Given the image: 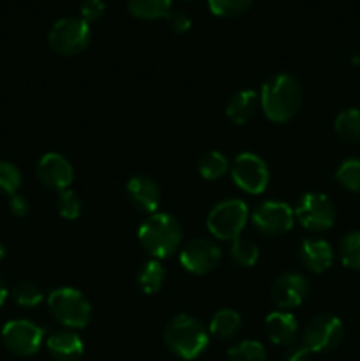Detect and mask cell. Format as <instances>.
I'll list each match as a JSON object with an SVG mask.
<instances>
[{
  "label": "cell",
  "mask_w": 360,
  "mask_h": 361,
  "mask_svg": "<svg viewBox=\"0 0 360 361\" xmlns=\"http://www.w3.org/2000/svg\"><path fill=\"white\" fill-rule=\"evenodd\" d=\"M302 87L289 74H279L263 85L260 104L268 120L275 123L289 122L302 108Z\"/></svg>",
  "instance_id": "cell-1"
},
{
  "label": "cell",
  "mask_w": 360,
  "mask_h": 361,
  "mask_svg": "<svg viewBox=\"0 0 360 361\" xmlns=\"http://www.w3.org/2000/svg\"><path fill=\"white\" fill-rule=\"evenodd\" d=\"M164 342L173 355L184 360H196L208 348V334L194 317L180 314L168 323Z\"/></svg>",
  "instance_id": "cell-2"
},
{
  "label": "cell",
  "mask_w": 360,
  "mask_h": 361,
  "mask_svg": "<svg viewBox=\"0 0 360 361\" xmlns=\"http://www.w3.org/2000/svg\"><path fill=\"white\" fill-rule=\"evenodd\" d=\"M138 240L152 257L162 259V257L172 256L179 249L182 229L172 215L154 214L138 229Z\"/></svg>",
  "instance_id": "cell-3"
},
{
  "label": "cell",
  "mask_w": 360,
  "mask_h": 361,
  "mask_svg": "<svg viewBox=\"0 0 360 361\" xmlns=\"http://www.w3.org/2000/svg\"><path fill=\"white\" fill-rule=\"evenodd\" d=\"M49 312L67 328H85L90 321V303L73 288L55 289L48 296Z\"/></svg>",
  "instance_id": "cell-4"
},
{
  "label": "cell",
  "mask_w": 360,
  "mask_h": 361,
  "mask_svg": "<svg viewBox=\"0 0 360 361\" xmlns=\"http://www.w3.org/2000/svg\"><path fill=\"white\" fill-rule=\"evenodd\" d=\"M90 37V25L87 21L81 18H62L49 28L48 44L59 55L73 56L87 49Z\"/></svg>",
  "instance_id": "cell-5"
},
{
  "label": "cell",
  "mask_w": 360,
  "mask_h": 361,
  "mask_svg": "<svg viewBox=\"0 0 360 361\" xmlns=\"http://www.w3.org/2000/svg\"><path fill=\"white\" fill-rule=\"evenodd\" d=\"M247 217H249V212L244 201L226 200L212 208L207 219V228L217 238L235 240L246 228Z\"/></svg>",
  "instance_id": "cell-6"
},
{
  "label": "cell",
  "mask_w": 360,
  "mask_h": 361,
  "mask_svg": "<svg viewBox=\"0 0 360 361\" xmlns=\"http://www.w3.org/2000/svg\"><path fill=\"white\" fill-rule=\"evenodd\" d=\"M344 337V328L339 317L330 314H321L307 323L304 331V344L311 353H330L341 344Z\"/></svg>",
  "instance_id": "cell-7"
},
{
  "label": "cell",
  "mask_w": 360,
  "mask_h": 361,
  "mask_svg": "<svg viewBox=\"0 0 360 361\" xmlns=\"http://www.w3.org/2000/svg\"><path fill=\"white\" fill-rule=\"evenodd\" d=\"M44 330L30 321H9L2 328L4 345L16 356H32L39 351Z\"/></svg>",
  "instance_id": "cell-8"
},
{
  "label": "cell",
  "mask_w": 360,
  "mask_h": 361,
  "mask_svg": "<svg viewBox=\"0 0 360 361\" xmlns=\"http://www.w3.org/2000/svg\"><path fill=\"white\" fill-rule=\"evenodd\" d=\"M300 224L309 231H325L334 226L335 210L332 201L325 194L309 192L300 200L295 210Z\"/></svg>",
  "instance_id": "cell-9"
},
{
  "label": "cell",
  "mask_w": 360,
  "mask_h": 361,
  "mask_svg": "<svg viewBox=\"0 0 360 361\" xmlns=\"http://www.w3.org/2000/svg\"><path fill=\"white\" fill-rule=\"evenodd\" d=\"M233 182L249 194H261L268 185V168L258 155L240 154L232 168Z\"/></svg>",
  "instance_id": "cell-10"
},
{
  "label": "cell",
  "mask_w": 360,
  "mask_h": 361,
  "mask_svg": "<svg viewBox=\"0 0 360 361\" xmlns=\"http://www.w3.org/2000/svg\"><path fill=\"white\" fill-rule=\"evenodd\" d=\"M253 224L263 235H284L293 228V212L286 203L265 201L253 212Z\"/></svg>",
  "instance_id": "cell-11"
},
{
  "label": "cell",
  "mask_w": 360,
  "mask_h": 361,
  "mask_svg": "<svg viewBox=\"0 0 360 361\" xmlns=\"http://www.w3.org/2000/svg\"><path fill=\"white\" fill-rule=\"evenodd\" d=\"M221 261V249L210 240H193L180 252V263L194 275H205Z\"/></svg>",
  "instance_id": "cell-12"
},
{
  "label": "cell",
  "mask_w": 360,
  "mask_h": 361,
  "mask_svg": "<svg viewBox=\"0 0 360 361\" xmlns=\"http://www.w3.org/2000/svg\"><path fill=\"white\" fill-rule=\"evenodd\" d=\"M307 293H309V284L306 277L296 271H288L275 279L270 296L279 309H295L307 298Z\"/></svg>",
  "instance_id": "cell-13"
},
{
  "label": "cell",
  "mask_w": 360,
  "mask_h": 361,
  "mask_svg": "<svg viewBox=\"0 0 360 361\" xmlns=\"http://www.w3.org/2000/svg\"><path fill=\"white\" fill-rule=\"evenodd\" d=\"M37 176L41 183L53 190H66L73 182V166L64 155L46 154L37 162Z\"/></svg>",
  "instance_id": "cell-14"
},
{
  "label": "cell",
  "mask_w": 360,
  "mask_h": 361,
  "mask_svg": "<svg viewBox=\"0 0 360 361\" xmlns=\"http://www.w3.org/2000/svg\"><path fill=\"white\" fill-rule=\"evenodd\" d=\"M127 197L134 208L154 214L161 203V190L157 183L148 176H134L127 183Z\"/></svg>",
  "instance_id": "cell-15"
},
{
  "label": "cell",
  "mask_w": 360,
  "mask_h": 361,
  "mask_svg": "<svg viewBox=\"0 0 360 361\" xmlns=\"http://www.w3.org/2000/svg\"><path fill=\"white\" fill-rule=\"evenodd\" d=\"M300 259L313 274H323L332 267L334 252L325 240L307 238L300 243Z\"/></svg>",
  "instance_id": "cell-16"
},
{
  "label": "cell",
  "mask_w": 360,
  "mask_h": 361,
  "mask_svg": "<svg viewBox=\"0 0 360 361\" xmlns=\"http://www.w3.org/2000/svg\"><path fill=\"white\" fill-rule=\"evenodd\" d=\"M49 355L56 361H78L83 356V341L73 331H56L46 342Z\"/></svg>",
  "instance_id": "cell-17"
},
{
  "label": "cell",
  "mask_w": 360,
  "mask_h": 361,
  "mask_svg": "<svg viewBox=\"0 0 360 361\" xmlns=\"http://www.w3.org/2000/svg\"><path fill=\"white\" fill-rule=\"evenodd\" d=\"M296 330H299L296 319L288 312H272L265 321L267 337L277 345L292 344L296 337Z\"/></svg>",
  "instance_id": "cell-18"
},
{
  "label": "cell",
  "mask_w": 360,
  "mask_h": 361,
  "mask_svg": "<svg viewBox=\"0 0 360 361\" xmlns=\"http://www.w3.org/2000/svg\"><path fill=\"white\" fill-rule=\"evenodd\" d=\"M260 106V95L254 90H242L229 99L226 106V115L233 123H246L247 120L253 118Z\"/></svg>",
  "instance_id": "cell-19"
},
{
  "label": "cell",
  "mask_w": 360,
  "mask_h": 361,
  "mask_svg": "<svg viewBox=\"0 0 360 361\" xmlns=\"http://www.w3.org/2000/svg\"><path fill=\"white\" fill-rule=\"evenodd\" d=\"M242 326V317L232 309H222L214 314L210 321V334L221 341H229L235 337Z\"/></svg>",
  "instance_id": "cell-20"
},
{
  "label": "cell",
  "mask_w": 360,
  "mask_h": 361,
  "mask_svg": "<svg viewBox=\"0 0 360 361\" xmlns=\"http://www.w3.org/2000/svg\"><path fill=\"white\" fill-rule=\"evenodd\" d=\"M127 9L140 20H161L172 13V0H127Z\"/></svg>",
  "instance_id": "cell-21"
},
{
  "label": "cell",
  "mask_w": 360,
  "mask_h": 361,
  "mask_svg": "<svg viewBox=\"0 0 360 361\" xmlns=\"http://www.w3.org/2000/svg\"><path fill=\"white\" fill-rule=\"evenodd\" d=\"M166 279V270L159 261H148L140 268L136 275V282L145 295H155L162 289Z\"/></svg>",
  "instance_id": "cell-22"
},
{
  "label": "cell",
  "mask_w": 360,
  "mask_h": 361,
  "mask_svg": "<svg viewBox=\"0 0 360 361\" xmlns=\"http://www.w3.org/2000/svg\"><path fill=\"white\" fill-rule=\"evenodd\" d=\"M335 134L344 143L355 145L360 141V109H344L339 113L334 123Z\"/></svg>",
  "instance_id": "cell-23"
},
{
  "label": "cell",
  "mask_w": 360,
  "mask_h": 361,
  "mask_svg": "<svg viewBox=\"0 0 360 361\" xmlns=\"http://www.w3.org/2000/svg\"><path fill=\"white\" fill-rule=\"evenodd\" d=\"M198 169H200V175L205 180H217L228 169V161L219 152H207V154L201 155L200 162H198Z\"/></svg>",
  "instance_id": "cell-24"
},
{
  "label": "cell",
  "mask_w": 360,
  "mask_h": 361,
  "mask_svg": "<svg viewBox=\"0 0 360 361\" xmlns=\"http://www.w3.org/2000/svg\"><path fill=\"white\" fill-rule=\"evenodd\" d=\"M339 256L342 264L352 270H360V233H348L339 243Z\"/></svg>",
  "instance_id": "cell-25"
},
{
  "label": "cell",
  "mask_w": 360,
  "mask_h": 361,
  "mask_svg": "<svg viewBox=\"0 0 360 361\" xmlns=\"http://www.w3.org/2000/svg\"><path fill=\"white\" fill-rule=\"evenodd\" d=\"M229 361H265L267 353L265 348L256 341H244L233 345L228 351Z\"/></svg>",
  "instance_id": "cell-26"
},
{
  "label": "cell",
  "mask_w": 360,
  "mask_h": 361,
  "mask_svg": "<svg viewBox=\"0 0 360 361\" xmlns=\"http://www.w3.org/2000/svg\"><path fill=\"white\" fill-rule=\"evenodd\" d=\"M258 256H260V252H258V247L254 242H251L247 238H240V236L233 240L232 257L236 264H240L244 268L254 267L258 261Z\"/></svg>",
  "instance_id": "cell-27"
},
{
  "label": "cell",
  "mask_w": 360,
  "mask_h": 361,
  "mask_svg": "<svg viewBox=\"0 0 360 361\" xmlns=\"http://www.w3.org/2000/svg\"><path fill=\"white\" fill-rule=\"evenodd\" d=\"M335 180L352 192H360V159H348L339 166Z\"/></svg>",
  "instance_id": "cell-28"
},
{
  "label": "cell",
  "mask_w": 360,
  "mask_h": 361,
  "mask_svg": "<svg viewBox=\"0 0 360 361\" xmlns=\"http://www.w3.org/2000/svg\"><path fill=\"white\" fill-rule=\"evenodd\" d=\"M251 6H253V0H208L212 13L221 18L242 16Z\"/></svg>",
  "instance_id": "cell-29"
},
{
  "label": "cell",
  "mask_w": 360,
  "mask_h": 361,
  "mask_svg": "<svg viewBox=\"0 0 360 361\" xmlns=\"http://www.w3.org/2000/svg\"><path fill=\"white\" fill-rule=\"evenodd\" d=\"M13 298L20 307H35L42 302V289L34 282L23 281L14 286Z\"/></svg>",
  "instance_id": "cell-30"
},
{
  "label": "cell",
  "mask_w": 360,
  "mask_h": 361,
  "mask_svg": "<svg viewBox=\"0 0 360 361\" xmlns=\"http://www.w3.org/2000/svg\"><path fill=\"white\" fill-rule=\"evenodd\" d=\"M21 185V173L14 164L6 161H0V192L2 194H16Z\"/></svg>",
  "instance_id": "cell-31"
},
{
  "label": "cell",
  "mask_w": 360,
  "mask_h": 361,
  "mask_svg": "<svg viewBox=\"0 0 360 361\" xmlns=\"http://www.w3.org/2000/svg\"><path fill=\"white\" fill-rule=\"evenodd\" d=\"M56 208H59V214L64 219H76L81 214V201L76 196V192L66 189L59 194V200H56Z\"/></svg>",
  "instance_id": "cell-32"
},
{
  "label": "cell",
  "mask_w": 360,
  "mask_h": 361,
  "mask_svg": "<svg viewBox=\"0 0 360 361\" xmlns=\"http://www.w3.org/2000/svg\"><path fill=\"white\" fill-rule=\"evenodd\" d=\"M104 11H106V6L102 0H83L80 6L81 20H85L87 23L101 20L102 14H104Z\"/></svg>",
  "instance_id": "cell-33"
},
{
  "label": "cell",
  "mask_w": 360,
  "mask_h": 361,
  "mask_svg": "<svg viewBox=\"0 0 360 361\" xmlns=\"http://www.w3.org/2000/svg\"><path fill=\"white\" fill-rule=\"evenodd\" d=\"M166 21L175 34H186L191 28V18L184 11H172L166 16Z\"/></svg>",
  "instance_id": "cell-34"
},
{
  "label": "cell",
  "mask_w": 360,
  "mask_h": 361,
  "mask_svg": "<svg viewBox=\"0 0 360 361\" xmlns=\"http://www.w3.org/2000/svg\"><path fill=\"white\" fill-rule=\"evenodd\" d=\"M311 356V349L307 348L306 344H300V342H295V344L289 345L286 349V355H284V361H309Z\"/></svg>",
  "instance_id": "cell-35"
},
{
  "label": "cell",
  "mask_w": 360,
  "mask_h": 361,
  "mask_svg": "<svg viewBox=\"0 0 360 361\" xmlns=\"http://www.w3.org/2000/svg\"><path fill=\"white\" fill-rule=\"evenodd\" d=\"M9 210L14 217H25L28 214V210H30V204H28V201L23 196L13 194L9 200Z\"/></svg>",
  "instance_id": "cell-36"
},
{
  "label": "cell",
  "mask_w": 360,
  "mask_h": 361,
  "mask_svg": "<svg viewBox=\"0 0 360 361\" xmlns=\"http://www.w3.org/2000/svg\"><path fill=\"white\" fill-rule=\"evenodd\" d=\"M6 298H7V288H6V284H4L2 279H0V305L6 302Z\"/></svg>",
  "instance_id": "cell-37"
},
{
  "label": "cell",
  "mask_w": 360,
  "mask_h": 361,
  "mask_svg": "<svg viewBox=\"0 0 360 361\" xmlns=\"http://www.w3.org/2000/svg\"><path fill=\"white\" fill-rule=\"evenodd\" d=\"M4 254H6V250H4V247L0 245V259H2V257H4Z\"/></svg>",
  "instance_id": "cell-38"
}]
</instances>
